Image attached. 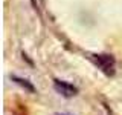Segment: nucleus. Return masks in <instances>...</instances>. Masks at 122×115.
Masks as SVG:
<instances>
[{
    "label": "nucleus",
    "instance_id": "obj_1",
    "mask_svg": "<svg viewBox=\"0 0 122 115\" xmlns=\"http://www.w3.org/2000/svg\"><path fill=\"white\" fill-rule=\"evenodd\" d=\"M90 60L101 69L105 75L112 77L116 72V60L110 54H90Z\"/></svg>",
    "mask_w": 122,
    "mask_h": 115
},
{
    "label": "nucleus",
    "instance_id": "obj_3",
    "mask_svg": "<svg viewBox=\"0 0 122 115\" xmlns=\"http://www.w3.org/2000/svg\"><path fill=\"white\" fill-rule=\"evenodd\" d=\"M11 80H12L15 84L21 86L25 91L30 92V94H34V92H35V86H34V84L30 83L28 78H21V77H18V75H11Z\"/></svg>",
    "mask_w": 122,
    "mask_h": 115
},
{
    "label": "nucleus",
    "instance_id": "obj_2",
    "mask_svg": "<svg viewBox=\"0 0 122 115\" xmlns=\"http://www.w3.org/2000/svg\"><path fill=\"white\" fill-rule=\"evenodd\" d=\"M53 89L58 92L60 95H63V97H66V98L75 97V95L78 94V87L76 86L64 81V80H58V78L53 80Z\"/></svg>",
    "mask_w": 122,
    "mask_h": 115
},
{
    "label": "nucleus",
    "instance_id": "obj_4",
    "mask_svg": "<svg viewBox=\"0 0 122 115\" xmlns=\"http://www.w3.org/2000/svg\"><path fill=\"white\" fill-rule=\"evenodd\" d=\"M55 115H69V114H55Z\"/></svg>",
    "mask_w": 122,
    "mask_h": 115
}]
</instances>
